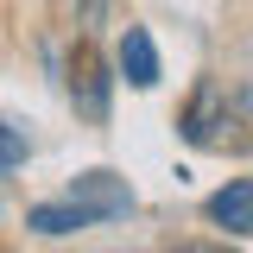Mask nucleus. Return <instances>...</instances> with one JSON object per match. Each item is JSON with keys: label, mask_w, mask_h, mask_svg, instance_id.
<instances>
[{"label": "nucleus", "mask_w": 253, "mask_h": 253, "mask_svg": "<svg viewBox=\"0 0 253 253\" xmlns=\"http://www.w3.org/2000/svg\"><path fill=\"white\" fill-rule=\"evenodd\" d=\"M108 83H114V76H108V63L83 44V51H76V63H70V101H76V114H83V121H95V126L108 121Z\"/></svg>", "instance_id": "obj_3"}, {"label": "nucleus", "mask_w": 253, "mask_h": 253, "mask_svg": "<svg viewBox=\"0 0 253 253\" xmlns=\"http://www.w3.org/2000/svg\"><path fill=\"white\" fill-rule=\"evenodd\" d=\"M209 221L221 234H253V184L247 177H234V184H221L209 196Z\"/></svg>", "instance_id": "obj_5"}, {"label": "nucleus", "mask_w": 253, "mask_h": 253, "mask_svg": "<svg viewBox=\"0 0 253 253\" xmlns=\"http://www.w3.org/2000/svg\"><path fill=\"white\" fill-rule=\"evenodd\" d=\"M184 139L190 146H203V152H215V146H228V133L221 126H234V101H228V89L221 83H196V95L184 101Z\"/></svg>", "instance_id": "obj_2"}, {"label": "nucleus", "mask_w": 253, "mask_h": 253, "mask_svg": "<svg viewBox=\"0 0 253 253\" xmlns=\"http://www.w3.org/2000/svg\"><path fill=\"white\" fill-rule=\"evenodd\" d=\"M19 165H26V139L0 121V177H6V171H19Z\"/></svg>", "instance_id": "obj_6"}, {"label": "nucleus", "mask_w": 253, "mask_h": 253, "mask_svg": "<svg viewBox=\"0 0 253 253\" xmlns=\"http://www.w3.org/2000/svg\"><path fill=\"white\" fill-rule=\"evenodd\" d=\"M126 209H133L126 177H114V171H83V177L63 184V196L32 203V209H26V228L44 234V241H63V234H83V228H95V221H121Z\"/></svg>", "instance_id": "obj_1"}, {"label": "nucleus", "mask_w": 253, "mask_h": 253, "mask_svg": "<svg viewBox=\"0 0 253 253\" xmlns=\"http://www.w3.org/2000/svg\"><path fill=\"white\" fill-rule=\"evenodd\" d=\"M121 76L133 83V89H158V44H152V32L146 26H126L121 32Z\"/></svg>", "instance_id": "obj_4"}]
</instances>
